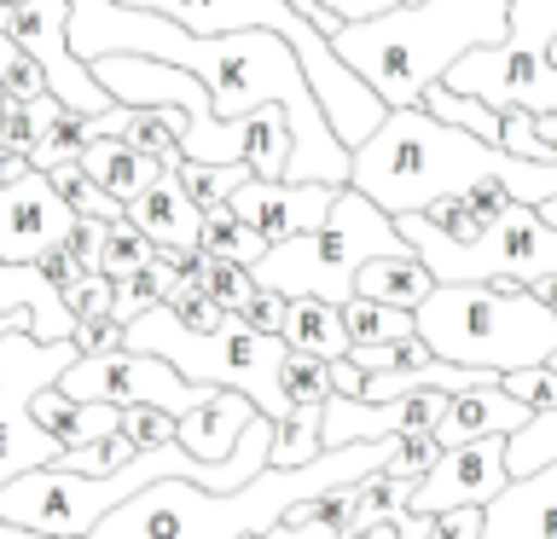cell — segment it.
Returning <instances> with one entry per match:
<instances>
[{
  "instance_id": "cell-36",
  "label": "cell",
  "mask_w": 557,
  "mask_h": 539,
  "mask_svg": "<svg viewBox=\"0 0 557 539\" xmlns=\"http://www.w3.org/2000/svg\"><path fill=\"white\" fill-rule=\"evenodd\" d=\"M261 539H343V528H337V522H325L313 499H296V504H285V516H278Z\"/></svg>"
},
{
  "instance_id": "cell-42",
  "label": "cell",
  "mask_w": 557,
  "mask_h": 539,
  "mask_svg": "<svg viewBox=\"0 0 557 539\" xmlns=\"http://www.w3.org/2000/svg\"><path fill=\"white\" fill-rule=\"evenodd\" d=\"M424 539H482V504H453V511H435Z\"/></svg>"
},
{
  "instance_id": "cell-37",
  "label": "cell",
  "mask_w": 557,
  "mask_h": 539,
  "mask_svg": "<svg viewBox=\"0 0 557 539\" xmlns=\"http://www.w3.org/2000/svg\"><path fill=\"white\" fill-rule=\"evenodd\" d=\"M203 285H209V296H215V302H221L226 313H238V308H244V296L256 290V273L244 267V261H221V255H209Z\"/></svg>"
},
{
  "instance_id": "cell-28",
  "label": "cell",
  "mask_w": 557,
  "mask_h": 539,
  "mask_svg": "<svg viewBox=\"0 0 557 539\" xmlns=\"http://www.w3.org/2000/svg\"><path fill=\"white\" fill-rule=\"evenodd\" d=\"M122 139L139 151H151L163 168H181L186 163V146H181V134H174V122L163 111H151V104H128V122H122Z\"/></svg>"
},
{
  "instance_id": "cell-16",
  "label": "cell",
  "mask_w": 557,
  "mask_h": 539,
  "mask_svg": "<svg viewBox=\"0 0 557 539\" xmlns=\"http://www.w3.org/2000/svg\"><path fill=\"white\" fill-rule=\"evenodd\" d=\"M482 539H557V459L511 476L482 504Z\"/></svg>"
},
{
  "instance_id": "cell-55",
  "label": "cell",
  "mask_w": 557,
  "mask_h": 539,
  "mask_svg": "<svg viewBox=\"0 0 557 539\" xmlns=\"http://www.w3.org/2000/svg\"><path fill=\"white\" fill-rule=\"evenodd\" d=\"M238 539H261V534H238Z\"/></svg>"
},
{
  "instance_id": "cell-34",
  "label": "cell",
  "mask_w": 557,
  "mask_h": 539,
  "mask_svg": "<svg viewBox=\"0 0 557 539\" xmlns=\"http://www.w3.org/2000/svg\"><path fill=\"white\" fill-rule=\"evenodd\" d=\"M0 93H12V99H47V93H52L41 59H35V52H24L17 41H7V64H0Z\"/></svg>"
},
{
  "instance_id": "cell-20",
  "label": "cell",
  "mask_w": 557,
  "mask_h": 539,
  "mask_svg": "<svg viewBox=\"0 0 557 539\" xmlns=\"http://www.w3.org/2000/svg\"><path fill=\"white\" fill-rule=\"evenodd\" d=\"M285 342L290 348H308V354H325V360L348 354L355 337H348L343 302H325V296H290V308H285Z\"/></svg>"
},
{
  "instance_id": "cell-54",
  "label": "cell",
  "mask_w": 557,
  "mask_h": 539,
  "mask_svg": "<svg viewBox=\"0 0 557 539\" xmlns=\"http://www.w3.org/2000/svg\"><path fill=\"white\" fill-rule=\"evenodd\" d=\"M546 365H552V372H557V348H552V360H546Z\"/></svg>"
},
{
  "instance_id": "cell-47",
  "label": "cell",
  "mask_w": 557,
  "mask_h": 539,
  "mask_svg": "<svg viewBox=\"0 0 557 539\" xmlns=\"http://www.w3.org/2000/svg\"><path fill=\"white\" fill-rule=\"evenodd\" d=\"M290 7H296V12H302V17H308V24H313V29H320V35H337V29H343V17H337V12H331V7H325V0H290Z\"/></svg>"
},
{
  "instance_id": "cell-22",
  "label": "cell",
  "mask_w": 557,
  "mask_h": 539,
  "mask_svg": "<svg viewBox=\"0 0 557 539\" xmlns=\"http://www.w3.org/2000/svg\"><path fill=\"white\" fill-rule=\"evenodd\" d=\"M360 296H377V302H395V308H418L424 296L435 290V273H430V261L407 250V255H372L360 267Z\"/></svg>"
},
{
  "instance_id": "cell-39",
  "label": "cell",
  "mask_w": 557,
  "mask_h": 539,
  "mask_svg": "<svg viewBox=\"0 0 557 539\" xmlns=\"http://www.w3.org/2000/svg\"><path fill=\"white\" fill-rule=\"evenodd\" d=\"M418 215H424L430 226H435V233H447L453 243H470V238H482V215H476V209H470L465 198H435L430 209H418Z\"/></svg>"
},
{
  "instance_id": "cell-43",
  "label": "cell",
  "mask_w": 557,
  "mask_h": 539,
  "mask_svg": "<svg viewBox=\"0 0 557 539\" xmlns=\"http://www.w3.org/2000/svg\"><path fill=\"white\" fill-rule=\"evenodd\" d=\"M70 337H76L82 354H111V348L128 342V325H122V319H76Z\"/></svg>"
},
{
  "instance_id": "cell-31",
  "label": "cell",
  "mask_w": 557,
  "mask_h": 539,
  "mask_svg": "<svg viewBox=\"0 0 557 539\" xmlns=\"http://www.w3.org/2000/svg\"><path fill=\"white\" fill-rule=\"evenodd\" d=\"M325 406H296L273 435V464H308L325 452Z\"/></svg>"
},
{
  "instance_id": "cell-24",
  "label": "cell",
  "mask_w": 557,
  "mask_h": 539,
  "mask_svg": "<svg viewBox=\"0 0 557 539\" xmlns=\"http://www.w3.org/2000/svg\"><path fill=\"white\" fill-rule=\"evenodd\" d=\"M418 111L442 116V122H453V128H470V134L494 139V146L505 139V111H494V104L476 99V93H459V87H447V82H430L424 99H418Z\"/></svg>"
},
{
  "instance_id": "cell-32",
  "label": "cell",
  "mask_w": 557,
  "mask_h": 539,
  "mask_svg": "<svg viewBox=\"0 0 557 539\" xmlns=\"http://www.w3.org/2000/svg\"><path fill=\"white\" fill-rule=\"evenodd\" d=\"M505 459H511V476H529V469L552 464V459H557V406L534 412L522 429H511V447H505Z\"/></svg>"
},
{
  "instance_id": "cell-6",
  "label": "cell",
  "mask_w": 557,
  "mask_h": 539,
  "mask_svg": "<svg viewBox=\"0 0 557 539\" xmlns=\"http://www.w3.org/2000/svg\"><path fill=\"white\" fill-rule=\"evenodd\" d=\"M412 238L400 233V221L377 198H366L355 180L337 186L325 226L296 238L268 243V255L256 261V285L285 290V296H325V302H348L360 285V267L372 255H407Z\"/></svg>"
},
{
  "instance_id": "cell-21",
  "label": "cell",
  "mask_w": 557,
  "mask_h": 539,
  "mask_svg": "<svg viewBox=\"0 0 557 539\" xmlns=\"http://www.w3.org/2000/svg\"><path fill=\"white\" fill-rule=\"evenodd\" d=\"M82 163L94 168V174H99V180L116 191L122 203H128V198H139V191H146V186L157 180V174H163V163H157L151 151L128 146V139H122V134H99L94 146L82 151Z\"/></svg>"
},
{
  "instance_id": "cell-14",
  "label": "cell",
  "mask_w": 557,
  "mask_h": 539,
  "mask_svg": "<svg viewBox=\"0 0 557 539\" xmlns=\"http://www.w3.org/2000/svg\"><path fill=\"white\" fill-rule=\"evenodd\" d=\"M331 198H337L331 180H261V174H250V180L226 198V209L250 221L268 243H278V238H296V233L325 226Z\"/></svg>"
},
{
  "instance_id": "cell-13",
  "label": "cell",
  "mask_w": 557,
  "mask_h": 539,
  "mask_svg": "<svg viewBox=\"0 0 557 539\" xmlns=\"http://www.w3.org/2000/svg\"><path fill=\"white\" fill-rule=\"evenodd\" d=\"M70 226H76V209L41 168L0 186V255L7 261H41V250L70 238Z\"/></svg>"
},
{
  "instance_id": "cell-23",
  "label": "cell",
  "mask_w": 557,
  "mask_h": 539,
  "mask_svg": "<svg viewBox=\"0 0 557 539\" xmlns=\"http://www.w3.org/2000/svg\"><path fill=\"white\" fill-rule=\"evenodd\" d=\"M41 174L64 191V203L76 209V215H99V221H122V215H128V203H122L116 191L82 163V156H64V163H52V168H41Z\"/></svg>"
},
{
  "instance_id": "cell-53",
  "label": "cell",
  "mask_w": 557,
  "mask_h": 539,
  "mask_svg": "<svg viewBox=\"0 0 557 539\" xmlns=\"http://www.w3.org/2000/svg\"><path fill=\"white\" fill-rule=\"evenodd\" d=\"M7 41H12V35H0V64H7Z\"/></svg>"
},
{
  "instance_id": "cell-10",
  "label": "cell",
  "mask_w": 557,
  "mask_h": 539,
  "mask_svg": "<svg viewBox=\"0 0 557 539\" xmlns=\"http://www.w3.org/2000/svg\"><path fill=\"white\" fill-rule=\"evenodd\" d=\"M64 394L82 400H111V406H169L174 417L203 406L221 383H191L181 365H169L163 354H146V348H111V354H76L59 377Z\"/></svg>"
},
{
  "instance_id": "cell-17",
  "label": "cell",
  "mask_w": 557,
  "mask_h": 539,
  "mask_svg": "<svg viewBox=\"0 0 557 539\" xmlns=\"http://www.w3.org/2000/svg\"><path fill=\"white\" fill-rule=\"evenodd\" d=\"M534 417L529 400H517L505 383H476V389H459L447 400V412L435 417V441L442 447H465L476 435H511Z\"/></svg>"
},
{
  "instance_id": "cell-35",
  "label": "cell",
  "mask_w": 557,
  "mask_h": 539,
  "mask_svg": "<svg viewBox=\"0 0 557 539\" xmlns=\"http://www.w3.org/2000/svg\"><path fill=\"white\" fill-rule=\"evenodd\" d=\"M174 429H181V417H174L169 406H122V435H128L139 452L169 447V441H174Z\"/></svg>"
},
{
  "instance_id": "cell-8",
  "label": "cell",
  "mask_w": 557,
  "mask_h": 539,
  "mask_svg": "<svg viewBox=\"0 0 557 539\" xmlns=\"http://www.w3.org/2000/svg\"><path fill=\"white\" fill-rule=\"evenodd\" d=\"M557 0H511V29L494 47L465 52L447 70V87L487 99L494 111H557Z\"/></svg>"
},
{
  "instance_id": "cell-9",
  "label": "cell",
  "mask_w": 557,
  "mask_h": 539,
  "mask_svg": "<svg viewBox=\"0 0 557 539\" xmlns=\"http://www.w3.org/2000/svg\"><path fill=\"white\" fill-rule=\"evenodd\" d=\"M76 354H82L76 337L35 342L29 330H7V337H0V487L12 476H24V469H35V464L64 459V441L35 417V394H41L47 383H59L64 365Z\"/></svg>"
},
{
  "instance_id": "cell-3",
  "label": "cell",
  "mask_w": 557,
  "mask_h": 539,
  "mask_svg": "<svg viewBox=\"0 0 557 539\" xmlns=\"http://www.w3.org/2000/svg\"><path fill=\"white\" fill-rule=\"evenodd\" d=\"M511 0H400L377 17H355L331 35L343 64L389 104H418L430 82H447V70L476 47L505 41Z\"/></svg>"
},
{
  "instance_id": "cell-49",
  "label": "cell",
  "mask_w": 557,
  "mask_h": 539,
  "mask_svg": "<svg viewBox=\"0 0 557 539\" xmlns=\"http://www.w3.org/2000/svg\"><path fill=\"white\" fill-rule=\"evenodd\" d=\"M534 128H540L546 146H557V111H534Z\"/></svg>"
},
{
  "instance_id": "cell-19",
  "label": "cell",
  "mask_w": 557,
  "mask_h": 539,
  "mask_svg": "<svg viewBox=\"0 0 557 539\" xmlns=\"http://www.w3.org/2000/svg\"><path fill=\"white\" fill-rule=\"evenodd\" d=\"M261 406L244 389H215L203 400V406H191L181 412V429H174V441H181L186 452H198V459L209 464H221V459H233V447H238V435L250 429V417Z\"/></svg>"
},
{
  "instance_id": "cell-33",
  "label": "cell",
  "mask_w": 557,
  "mask_h": 539,
  "mask_svg": "<svg viewBox=\"0 0 557 539\" xmlns=\"http://www.w3.org/2000/svg\"><path fill=\"white\" fill-rule=\"evenodd\" d=\"M157 255V243L139 233V226L122 215V221H111V233H104V261H99V273H111V278H128V273H139L146 261Z\"/></svg>"
},
{
  "instance_id": "cell-5",
  "label": "cell",
  "mask_w": 557,
  "mask_h": 539,
  "mask_svg": "<svg viewBox=\"0 0 557 539\" xmlns=\"http://www.w3.org/2000/svg\"><path fill=\"white\" fill-rule=\"evenodd\" d=\"M128 7H146V12H163L174 24H186L191 35H226V29H278L285 41L302 52V70L313 82V93H320L331 128L348 151L366 146V139L377 134V122L389 116V104H383L372 87H366L355 70L343 64V52L331 47V35H320L308 24L302 12L290 7V0H128Z\"/></svg>"
},
{
  "instance_id": "cell-56",
  "label": "cell",
  "mask_w": 557,
  "mask_h": 539,
  "mask_svg": "<svg viewBox=\"0 0 557 539\" xmlns=\"http://www.w3.org/2000/svg\"><path fill=\"white\" fill-rule=\"evenodd\" d=\"M552 59H557V47H552Z\"/></svg>"
},
{
  "instance_id": "cell-44",
  "label": "cell",
  "mask_w": 557,
  "mask_h": 539,
  "mask_svg": "<svg viewBox=\"0 0 557 539\" xmlns=\"http://www.w3.org/2000/svg\"><path fill=\"white\" fill-rule=\"evenodd\" d=\"M41 273H47L59 290H70V285H76V278L87 273V267H82L76 255H70V243H52V250H41Z\"/></svg>"
},
{
  "instance_id": "cell-18",
  "label": "cell",
  "mask_w": 557,
  "mask_h": 539,
  "mask_svg": "<svg viewBox=\"0 0 557 539\" xmlns=\"http://www.w3.org/2000/svg\"><path fill=\"white\" fill-rule=\"evenodd\" d=\"M35 313L29 337L35 342H64L76 330V308L64 302V290L41 273V261H7L0 255V313Z\"/></svg>"
},
{
  "instance_id": "cell-45",
  "label": "cell",
  "mask_w": 557,
  "mask_h": 539,
  "mask_svg": "<svg viewBox=\"0 0 557 539\" xmlns=\"http://www.w3.org/2000/svg\"><path fill=\"white\" fill-rule=\"evenodd\" d=\"M343 539H407V534H400V516H377V522H348Z\"/></svg>"
},
{
  "instance_id": "cell-46",
  "label": "cell",
  "mask_w": 557,
  "mask_h": 539,
  "mask_svg": "<svg viewBox=\"0 0 557 539\" xmlns=\"http://www.w3.org/2000/svg\"><path fill=\"white\" fill-rule=\"evenodd\" d=\"M331 12L343 17V24H355V17H377V12H389V7H400V0H325Z\"/></svg>"
},
{
  "instance_id": "cell-4",
  "label": "cell",
  "mask_w": 557,
  "mask_h": 539,
  "mask_svg": "<svg viewBox=\"0 0 557 539\" xmlns=\"http://www.w3.org/2000/svg\"><path fill=\"white\" fill-rule=\"evenodd\" d=\"M412 313L418 337L459 365L517 372L552 360L557 348V308L517 278H435V290Z\"/></svg>"
},
{
  "instance_id": "cell-51",
  "label": "cell",
  "mask_w": 557,
  "mask_h": 539,
  "mask_svg": "<svg viewBox=\"0 0 557 539\" xmlns=\"http://www.w3.org/2000/svg\"><path fill=\"white\" fill-rule=\"evenodd\" d=\"M529 290L540 296V302H552V308H557V273H552V278H534V285H529Z\"/></svg>"
},
{
  "instance_id": "cell-12",
  "label": "cell",
  "mask_w": 557,
  "mask_h": 539,
  "mask_svg": "<svg viewBox=\"0 0 557 539\" xmlns=\"http://www.w3.org/2000/svg\"><path fill=\"white\" fill-rule=\"evenodd\" d=\"M511 435H476L465 447H442V459L430 464V476L412 487V511H453V504H487L511 481V459H505Z\"/></svg>"
},
{
  "instance_id": "cell-38",
  "label": "cell",
  "mask_w": 557,
  "mask_h": 539,
  "mask_svg": "<svg viewBox=\"0 0 557 539\" xmlns=\"http://www.w3.org/2000/svg\"><path fill=\"white\" fill-rule=\"evenodd\" d=\"M64 302L76 308V319H111L116 313V278L111 273H82L76 285L64 290Z\"/></svg>"
},
{
  "instance_id": "cell-26",
  "label": "cell",
  "mask_w": 557,
  "mask_h": 539,
  "mask_svg": "<svg viewBox=\"0 0 557 539\" xmlns=\"http://www.w3.org/2000/svg\"><path fill=\"white\" fill-rule=\"evenodd\" d=\"M198 243L209 255H221V261H244V267H256V261L268 255V238H261L244 215H233V209H209Z\"/></svg>"
},
{
  "instance_id": "cell-11",
  "label": "cell",
  "mask_w": 557,
  "mask_h": 539,
  "mask_svg": "<svg viewBox=\"0 0 557 539\" xmlns=\"http://www.w3.org/2000/svg\"><path fill=\"white\" fill-rule=\"evenodd\" d=\"M7 35L41 59L52 99H64L70 111H111L116 104L111 87L70 47V0H7Z\"/></svg>"
},
{
  "instance_id": "cell-50",
  "label": "cell",
  "mask_w": 557,
  "mask_h": 539,
  "mask_svg": "<svg viewBox=\"0 0 557 539\" xmlns=\"http://www.w3.org/2000/svg\"><path fill=\"white\" fill-rule=\"evenodd\" d=\"M35 325V313H24V308H17V313H0V337H7V330H29Z\"/></svg>"
},
{
  "instance_id": "cell-15",
  "label": "cell",
  "mask_w": 557,
  "mask_h": 539,
  "mask_svg": "<svg viewBox=\"0 0 557 539\" xmlns=\"http://www.w3.org/2000/svg\"><path fill=\"white\" fill-rule=\"evenodd\" d=\"M128 221L157 243V250H174V255H181V273H198V278H203V267H209V250L198 243L203 209L191 203L181 168H163L146 191H139V198H128Z\"/></svg>"
},
{
  "instance_id": "cell-2",
  "label": "cell",
  "mask_w": 557,
  "mask_h": 539,
  "mask_svg": "<svg viewBox=\"0 0 557 539\" xmlns=\"http://www.w3.org/2000/svg\"><path fill=\"white\" fill-rule=\"evenodd\" d=\"M366 198H377L389 215H412L430 209L435 198H465L482 180H505L517 203H552L557 198V163L522 156L511 146L453 128V122L418 111V104H395L377 122V134L355 146V168H348Z\"/></svg>"
},
{
  "instance_id": "cell-41",
  "label": "cell",
  "mask_w": 557,
  "mask_h": 539,
  "mask_svg": "<svg viewBox=\"0 0 557 539\" xmlns=\"http://www.w3.org/2000/svg\"><path fill=\"white\" fill-rule=\"evenodd\" d=\"M285 308H290V296H285V290H268V285H256L250 296H244L238 319H250L256 330H285Z\"/></svg>"
},
{
  "instance_id": "cell-40",
  "label": "cell",
  "mask_w": 557,
  "mask_h": 539,
  "mask_svg": "<svg viewBox=\"0 0 557 539\" xmlns=\"http://www.w3.org/2000/svg\"><path fill=\"white\" fill-rule=\"evenodd\" d=\"M499 146H511V151H522V156H540V163H557V146H546V139H540L534 111H522V104H511V111H505V139H499Z\"/></svg>"
},
{
  "instance_id": "cell-1",
  "label": "cell",
  "mask_w": 557,
  "mask_h": 539,
  "mask_svg": "<svg viewBox=\"0 0 557 539\" xmlns=\"http://www.w3.org/2000/svg\"><path fill=\"white\" fill-rule=\"evenodd\" d=\"M70 47L76 59H99V52H151L203 76L215 111L250 116L261 104H285L290 116V168L285 180H331L343 186L355 168V151L337 139L320 93H313L302 52H296L278 29H226V35H191L163 12L128 7V0H70Z\"/></svg>"
},
{
  "instance_id": "cell-29",
  "label": "cell",
  "mask_w": 557,
  "mask_h": 539,
  "mask_svg": "<svg viewBox=\"0 0 557 539\" xmlns=\"http://www.w3.org/2000/svg\"><path fill=\"white\" fill-rule=\"evenodd\" d=\"M250 163H198V156H186L181 163V180H186V191H191V203L203 209H226V198H233V191L250 180Z\"/></svg>"
},
{
  "instance_id": "cell-7",
  "label": "cell",
  "mask_w": 557,
  "mask_h": 539,
  "mask_svg": "<svg viewBox=\"0 0 557 539\" xmlns=\"http://www.w3.org/2000/svg\"><path fill=\"white\" fill-rule=\"evenodd\" d=\"M128 348L163 354L169 365H181L191 383L244 389L273 424L290 417L285 383H278V365H285V354H290L285 330H256L250 319H238V313H226L215 330H191L169 302H157V308L139 313V319H128Z\"/></svg>"
},
{
  "instance_id": "cell-25",
  "label": "cell",
  "mask_w": 557,
  "mask_h": 539,
  "mask_svg": "<svg viewBox=\"0 0 557 539\" xmlns=\"http://www.w3.org/2000/svg\"><path fill=\"white\" fill-rule=\"evenodd\" d=\"M343 319H348V337L355 342H407V337H418V313L412 308L377 302V296H360V290L343 302Z\"/></svg>"
},
{
  "instance_id": "cell-48",
  "label": "cell",
  "mask_w": 557,
  "mask_h": 539,
  "mask_svg": "<svg viewBox=\"0 0 557 539\" xmlns=\"http://www.w3.org/2000/svg\"><path fill=\"white\" fill-rule=\"evenodd\" d=\"M29 168H35L29 151H7V146H0V186H7V180H24Z\"/></svg>"
},
{
  "instance_id": "cell-52",
  "label": "cell",
  "mask_w": 557,
  "mask_h": 539,
  "mask_svg": "<svg viewBox=\"0 0 557 539\" xmlns=\"http://www.w3.org/2000/svg\"><path fill=\"white\" fill-rule=\"evenodd\" d=\"M540 215H546V221H557V198H552V203H540Z\"/></svg>"
},
{
  "instance_id": "cell-30",
  "label": "cell",
  "mask_w": 557,
  "mask_h": 539,
  "mask_svg": "<svg viewBox=\"0 0 557 539\" xmlns=\"http://www.w3.org/2000/svg\"><path fill=\"white\" fill-rule=\"evenodd\" d=\"M278 383H285L290 412L296 406H325V400H331V360L308 354V348H290L285 365H278Z\"/></svg>"
},
{
  "instance_id": "cell-27",
  "label": "cell",
  "mask_w": 557,
  "mask_h": 539,
  "mask_svg": "<svg viewBox=\"0 0 557 539\" xmlns=\"http://www.w3.org/2000/svg\"><path fill=\"white\" fill-rule=\"evenodd\" d=\"M94 139H99V134H94V111H70V104H59V116H52L47 134L35 139L29 163H35V168H52V163H64V156H82Z\"/></svg>"
}]
</instances>
